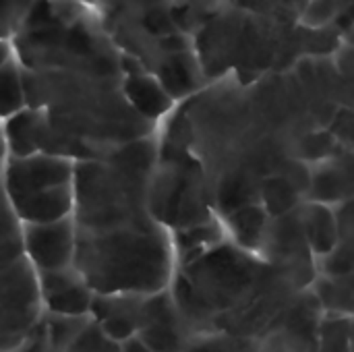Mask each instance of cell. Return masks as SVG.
Instances as JSON below:
<instances>
[{"mask_svg":"<svg viewBox=\"0 0 354 352\" xmlns=\"http://www.w3.org/2000/svg\"><path fill=\"white\" fill-rule=\"evenodd\" d=\"M8 46L21 71L25 110L0 127L6 156L102 160L158 133L160 127L124 100L122 54L93 6L35 0Z\"/></svg>","mask_w":354,"mask_h":352,"instance_id":"cell-1","label":"cell"},{"mask_svg":"<svg viewBox=\"0 0 354 352\" xmlns=\"http://www.w3.org/2000/svg\"><path fill=\"white\" fill-rule=\"evenodd\" d=\"M158 133L75 164V270L102 297L158 295L176 274L172 234L147 205Z\"/></svg>","mask_w":354,"mask_h":352,"instance_id":"cell-2","label":"cell"},{"mask_svg":"<svg viewBox=\"0 0 354 352\" xmlns=\"http://www.w3.org/2000/svg\"><path fill=\"white\" fill-rule=\"evenodd\" d=\"M205 83L234 75L253 81L292 71L303 58L332 56L344 41L338 29H307L299 23L245 10L226 0L191 35Z\"/></svg>","mask_w":354,"mask_h":352,"instance_id":"cell-3","label":"cell"},{"mask_svg":"<svg viewBox=\"0 0 354 352\" xmlns=\"http://www.w3.org/2000/svg\"><path fill=\"white\" fill-rule=\"evenodd\" d=\"M93 10L116 50L153 75L176 104L205 85L174 0H95Z\"/></svg>","mask_w":354,"mask_h":352,"instance_id":"cell-4","label":"cell"},{"mask_svg":"<svg viewBox=\"0 0 354 352\" xmlns=\"http://www.w3.org/2000/svg\"><path fill=\"white\" fill-rule=\"evenodd\" d=\"M147 205L151 216L170 234L220 220L209 180L199 162L180 143L160 135V131Z\"/></svg>","mask_w":354,"mask_h":352,"instance_id":"cell-5","label":"cell"},{"mask_svg":"<svg viewBox=\"0 0 354 352\" xmlns=\"http://www.w3.org/2000/svg\"><path fill=\"white\" fill-rule=\"evenodd\" d=\"M75 164L68 158L50 154L6 156L0 168V189L15 218L21 224H46L71 218Z\"/></svg>","mask_w":354,"mask_h":352,"instance_id":"cell-6","label":"cell"},{"mask_svg":"<svg viewBox=\"0 0 354 352\" xmlns=\"http://www.w3.org/2000/svg\"><path fill=\"white\" fill-rule=\"evenodd\" d=\"M44 317L37 276L23 255L21 222L0 189V352H15Z\"/></svg>","mask_w":354,"mask_h":352,"instance_id":"cell-7","label":"cell"},{"mask_svg":"<svg viewBox=\"0 0 354 352\" xmlns=\"http://www.w3.org/2000/svg\"><path fill=\"white\" fill-rule=\"evenodd\" d=\"M73 218L46 224H21L23 255L35 274L75 268Z\"/></svg>","mask_w":354,"mask_h":352,"instance_id":"cell-8","label":"cell"},{"mask_svg":"<svg viewBox=\"0 0 354 352\" xmlns=\"http://www.w3.org/2000/svg\"><path fill=\"white\" fill-rule=\"evenodd\" d=\"M35 276L44 315L91 317L95 293L87 286L75 268Z\"/></svg>","mask_w":354,"mask_h":352,"instance_id":"cell-9","label":"cell"},{"mask_svg":"<svg viewBox=\"0 0 354 352\" xmlns=\"http://www.w3.org/2000/svg\"><path fill=\"white\" fill-rule=\"evenodd\" d=\"M353 149H342L309 166V183L303 201L336 207L353 201Z\"/></svg>","mask_w":354,"mask_h":352,"instance_id":"cell-10","label":"cell"},{"mask_svg":"<svg viewBox=\"0 0 354 352\" xmlns=\"http://www.w3.org/2000/svg\"><path fill=\"white\" fill-rule=\"evenodd\" d=\"M122 93L129 106L145 120L160 127V122L174 110L176 102L166 93L160 81L143 71L137 62L122 56Z\"/></svg>","mask_w":354,"mask_h":352,"instance_id":"cell-11","label":"cell"},{"mask_svg":"<svg viewBox=\"0 0 354 352\" xmlns=\"http://www.w3.org/2000/svg\"><path fill=\"white\" fill-rule=\"evenodd\" d=\"M299 220L303 226V234L315 259L330 253L340 243L336 212L330 205L303 201L299 205Z\"/></svg>","mask_w":354,"mask_h":352,"instance_id":"cell-12","label":"cell"},{"mask_svg":"<svg viewBox=\"0 0 354 352\" xmlns=\"http://www.w3.org/2000/svg\"><path fill=\"white\" fill-rule=\"evenodd\" d=\"M268 220L270 218L259 203L241 205V207L232 210L230 214H226L224 218H220L226 239L234 247H239L247 253H253V255L257 253V249L261 245L263 232L268 228Z\"/></svg>","mask_w":354,"mask_h":352,"instance_id":"cell-13","label":"cell"},{"mask_svg":"<svg viewBox=\"0 0 354 352\" xmlns=\"http://www.w3.org/2000/svg\"><path fill=\"white\" fill-rule=\"evenodd\" d=\"M299 25L307 29H338L342 37L353 39V0H309Z\"/></svg>","mask_w":354,"mask_h":352,"instance_id":"cell-14","label":"cell"},{"mask_svg":"<svg viewBox=\"0 0 354 352\" xmlns=\"http://www.w3.org/2000/svg\"><path fill=\"white\" fill-rule=\"evenodd\" d=\"M324 317L351 319L353 315V276L326 278L317 276L309 288Z\"/></svg>","mask_w":354,"mask_h":352,"instance_id":"cell-15","label":"cell"},{"mask_svg":"<svg viewBox=\"0 0 354 352\" xmlns=\"http://www.w3.org/2000/svg\"><path fill=\"white\" fill-rule=\"evenodd\" d=\"M257 203L263 207L268 218H280L295 212L303 203V195L284 176H268L259 185Z\"/></svg>","mask_w":354,"mask_h":352,"instance_id":"cell-16","label":"cell"},{"mask_svg":"<svg viewBox=\"0 0 354 352\" xmlns=\"http://www.w3.org/2000/svg\"><path fill=\"white\" fill-rule=\"evenodd\" d=\"M25 110L23 79L12 54L0 62V124Z\"/></svg>","mask_w":354,"mask_h":352,"instance_id":"cell-17","label":"cell"},{"mask_svg":"<svg viewBox=\"0 0 354 352\" xmlns=\"http://www.w3.org/2000/svg\"><path fill=\"white\" fill-rule=\"evenodd\" d=\"M251 12H259L282 23H299L309 0H226Z\"/></svg>","mask_w":354,"mask_h":352,"instance_id":"cell-18","label":"cell"},{"mask_svg":"<svg viewBox=\"0 0 354 352\" xmlns=\"http://www.w3.org/2000/svg\"><path fill=\"white\" fill-rule=\"evenodd\" d=\"M353 266H354L353 239H344V241H340V243H338L330 253H326L324 257L315 259L317 276H326V278L353 276Z\"/></svg>","mask_w":354,"mask_h":352,"instance_id":"cell-19","label":"cell"},{"mask_svg":"<svg viewBox=\"0 0 354 352\" xmlns=\"http://www.w3.org/2000/svg\"><path fill=\"white\" fill-rule=\"evenodd\" d=\"M222 0H174V12L180 27L193 35L201 23L220 6Z\"/></svg>","mask_w":354,"mask_h":352,"instance_id":"cell-20","label":"cell"},{"mask_svg":"<svg viewBox=\"0 0 354 352\" xmlns=\"http://www.w3.org/2000/svg\"><path fill=\"white\" fill-rule=\"evenodd\" d=\"M35 0H0V41L8 44Z\"/></svg>","mask_w":354,"mask_h":352,"instance_id":"cell-21","label":"cell"},{"mask_svg":"<svg viewBox=\"0 0 354 352\" xmlns=\"http://www.w3.org/2000/svg\"><path fill=\"white\" fill-rule=\"evenodd\" d=\"M15 352H52L48 346V338H46V330H44V317L39 319V324L33 328V332L23 340V344Z\"/></svg>","mask_w":354,"mask_h":352,"instance_id":"cell-22","label":"cell"},{"mask_svg":"<svg viewBox=\"0 0 354 352\" xmlns=\"http://www.w3.org/2000/svg\"><path fill=\"white\" fill-rule=\"evenodd\" d=\"M8 56H10V46L4 44V41H0V62H4Z\"/></svg>","mask_w":354,"mask_h":352,"instance_id":"cell-23","label":"cell"},{"mask_svg":"<svg viewBox=\"0 0 354 352\" xmlns=\"http://www.w3.org/2000/svg\"><path fill=\"white\" fill-rule=\"evenodd\" d=\"M6 158V147H4V137H2V129H0V166Z\"/></svg>","mask_w":354,"mask_h":352,"instance_id":"cell-24","label":"cell"},{"mask_svg":"<svg viewBox=\"0 0 354 352\" xmlns=\"http://www.w3.org/2000/svg\"><path fill=\"white\" fill-rule=\"evenodd\" d=\"M73 2H81V4H87V6H93L95 0H73Z\"/></svg>","mask_w":354,"mask_h":352,"instance_id":"cell-25","label":"cell"}]
</instances>
